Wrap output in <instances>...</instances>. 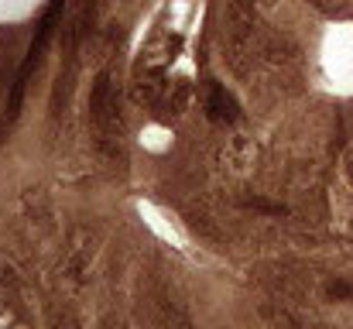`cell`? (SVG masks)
Masks as SVG:
<instances>
[{
    "label": "cell",
    "instance_id": "cell-1",
    "mask_svg": "<svg viewBox=\"0 0 353 329\" xmlns=\"http://www.w3.org/2000/svg\"><path fill=\"white\" fill-rule=\"evenodd\" d=\"M90 123H93V141H97L100 158L110 168H120L127 161V141H123V113H120L117 83H114L110 69H103L93 79V90H90Z\"/></svg>",
    "mask_w": 353,
    "mask_h": 329
},
{
    "label": "cell",
    "instance_id": "cell-2",
    "mask_svg": "<svg viewBox=\"0 0 353 329\" xmlns=\"http://www.w3.org/2000/svg\"><path fill=\"white\" fill-rule=\"evenodd\" d=\"M65 7H69V0H48L41 21L34 24L31 45H28V52H24V59H21V69H17V76H14V83H10V93H7V110H3V120H7V123L17 120L21 103H24V93H28V83H31V76L38 72V66H41V59H45V52H48L55 31L62 28Z\"/></svg>",
    "mask_w": 353,
    "mask_h": 329
},
{
    "label": "cell",
    "instance_id": "cell-3",
    "mask_svg": "<svg viewBox=\"0 0 353 329\" xmlns=\"http://www.w3.org/2000/svg\"><path fill=\"white\" fill-rule=\"evenodd\" d=\"M206 117L213 123H234L240 117V107H236L234 93H227V86H220V83L210 86V93H206Z\"/></svg>",
    "mask_w": 353,
    "mask_h": 329
},
{
    "label": "cell",
    "instance_id": "cell-4",
    "mask_svg": "<svg viewBox=\"0 0 353 329\" xmlns=\"http://www.w3.org/2000/svg\"><path fill=\"white\" fill-rule=\"evenodd\" d=\"M0 329H28L21 319H17V312H14L10 299H3V295H0Z\"/></svg>",
    "mask_w": 353,
    "mask_h": 329
},
{
    "label": "cell",
    "instance_id": "cell-5",
    "mask_svg": "<svg viewBox=\"0 0 353 329\" xmlns=\"http://www.w3.org/2000/svg\"><path fill=\"white\" fill-rule=\"evenodd\" d=\"M48 329H79V319H76L69 309H62V312H55V316H52V326Z\"/></svg>",
    "mask_w": 353,
    "mask_h": 329
}]
</instances>
